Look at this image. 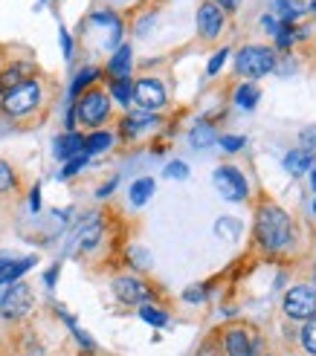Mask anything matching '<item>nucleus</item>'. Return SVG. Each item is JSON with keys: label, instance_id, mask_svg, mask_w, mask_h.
Listing matches in <instances>:
<instances>
[{"label": "nucleus", "instance_id": "nucleus-25", "mask_svg": "<svg viewBox=\"0 0 316 356\" xmlns=\"http://www.w3.org/2000/svg\"><path fill=\"white\" fill-rule=\"evenodd\" d=\"M258 99H261V90H258V87H255L253 81H244V84H238V87H235V104H238V108L253 111Z\"/></svg>", "mask_w": 316, "mask_h": 356}, {"label": "nucleus", "instance_id": "nucleus-17", "mask_svg": "<svg viewBox=\"0 0 316 356\" xmlns=\"http://www.w3.org/2000/svg\"><path fill=\"white\" fill-rule=\"evenodd\" d=\"M116 142V134L108 131V128H99V131H90L84 136V154L87 156H96V154H108Z\"/></svg>", "mask_w": 316, "mask_h": 356}, {"label": "nucleus", "instance_id": "nucleus-10", "mask_svg": "<svg viewBox=\"0 0 316 356\" xmlns=\"http://www.w3.org/2000/svg\"><path fill=\"white\" fill-rule=\"evenodd\" d=\"M223 32H226V12L215 0H200L198 3V38L203 44H215L221 41Z\"/></svg>", "mask_w": 316, "mask_h": 356}, {"label": "nucleus", "instance_id": "nucleus-46", "mask_svg": "<svg viewBox=\"0 0 316 356\" xmlns=\"http://www.w3.org/2000/svg\"><path fill=\"white\" fill-rule=\"evenodd\" d=\"M308 12L313 15V21H316V0H310V3H308Z\"/></svg>", "mask_w": 316, "mask_h": 356}, {"label": "nucleus", "instance_id": "nucleus-6", "mask_svg": "<svg viewBox=\"0 0 316 356\" xmlns=\"http://www.w3.org/2000/svg\"><path fill=\"white\" fill-rule=\"evenodd\" d=\"M131 104H136V111L145 113H160L168 108V87L160 76H139L134 79V96Z\"/></svg>", "mask_w": 316, "mask_h": 356}, {"label": "nucleus", "instance_id": "nucleus-1", "mask_svg": "<svg viewBox=\"0 0 316 356\" xmlns=\"http://www.w3.org/2000/svg\"><path fill=\"white\" fill-rule=\"evenodd\" d=\"M255 243L264 249L267 255H287L296 246V223L287 211L273 203L261 200L255 206Z\"/></svg>", "mask_w": 316, "mask_h": 356}, {"label": "nucleus", "instance_id": "nucleus-28", "mask_svg": "<svg viewBox=\"0 0 316 356\" xmlns=\"http://www.w3.org/2000/svg\"><path fill=\"white\" fill-rule=\"evenodd\" d=\"M299 342L305 348V353L316 356V316L308 318V322H302V330H299Z\"/></svg>", "mask_w": 316, "mask_h": 356}, {"label": "nucleus", "instance_id": "nucleus-7", "mask_svg": "<svg viewBox=\"0 0 316 356\" xmlns=\"http://www.w3.org/2000/svg\"><path fill=\"white\" fill-rule=\"evenodd\" d=\"M32 310H35V296L26 281H15L0 293V316H3L6 322H12V325L24 322Z\"/></svg>", "mask_w": 316, "mask_h": 356}, {"label": "nucleus", "instance_id": "nucleus-11", "mask_svg": "<svg viewBox=\"0 0 316 356\" xmlns=\"http://www.w3.org/2000/svg\"><path fill=\"white\" fill-rule=\"evenodd\" d=\"M212 183H215V188H218L230 203H244V200L250 197V183H247V177H244L241 168H235V165H218L215 174H212Z\"/></svg>", "mask_w": 316, "mask_h": 356}, {"label": "nucleus", "instance_id": "nucleus-40", "mask_svg": "<svg viewBox=\"0 0 316 356\" xmlns=\"http://www.w3.org/2000/svg\"><path fill=\"white\" fill-rule=\"evenodd\" d=\"M215 3L226 12V17H230V15H235L238 12V6H241V0H215Z\"/></svg>", "mask_w": 316, "mask_h": 356}, {"label": "nucleus", "instance_id": "nucleus-37", "mask_svg": "<svg viewBox=\"0 0 316 356\" xmlns=\"http://www.w3.org/2000/svg\"><path fill=\"white\" fill-rule=\"evenodd\" d=\"M29 211H32V215H38V211H41V186L38 183L29 188Z\"/></svg>", "mask_w": 316, "mask_h": 356}, {"label": "nucleus", "instance_id": "nucleus-32", "mask_svg": "<svg viewBox=\"0 0 316 356\" xmlns=\"http://www.w3.org/2000/svg\"><path fill=\"white\" fill-rule=\"evenodd\" d=\"M218 145L226 154H238L244 145H247V139H244V136H232V134H223V136H218Z\"/></svg>", "mask_w": 316, "mask_h": 356}, {"label": "nucleus", "instance_id": "nucleus-23", "mask_svg": "<svg viewBox=\"0 0 316 356\" xmlns=\"http://www.w3.org/2000/svg\"><path fill=\"white\" fill-rule=\"evenodd\" d=\"M276 6H278V24H287V26H293L308 12V6L302 0H278Z\"/></svg>", "mask_w": 316, "mask_h": 356}, {"label": "nucleus", "instance_id": "nucleus-33", "mask_svg": "<svg viewBox=\"0 0 316 356\" xmlns=\"http://www.w3.org/2000/svg\"><path fill=\"white\" fill-rule=\"evenodd\" d=\"M226 56H230V49L221 47V49L215 52V56L209 58V64H206V76H218V73H221V67L226 64Z\"/></svg>", "mask_w": 316, "mask_h": 356}, {"label": "nucleus", "instance_id": "nucleus-36", "mask_svg": "<svg viewBox=\"0 0 316 356\" xmlns=\"http://www.w3.org/2000/svg\"><path fill=\"white\" fill-rule=\"evenodd\" d=\"M183 298L191 301V305H200V301L206 298V287H203V284H195V287H189V290L183 293Z\"/></svg>", "mask_w": 316, "mask_h": 356}, {"label": "nucleus", "instance_id": "nucleus-22", "mask_svg": "<svg viewBox=\"0 0 316 356\" xmlns=\"http://www.w3.org/2000/svg\"><path fill=\"white\" fill-rule=\"evenodd\" d=\"M189 142H191V148H209V145H215V142H218V131H215V124H209V122H198L195 128L189 131Z\"/></svg>", "mask_w": 316, "mask_h": 356}, {"label": "nucleus", "instance_id": "nucleus-16", "mask_svg": "<svg viewBox=\"0 0 316 356\" xmlns=\"http://www.w3.org/2000/svg\"><path fill=\"white\" fill-rule=\"evenodd\" d=\"M52 145H56V148H52L56 159L67 163V159L84 154V134H81V131H64L61 136H56V142H52Z\"/></svg>", "mask_w": 316, "mask_h": 356}, {"label": "nucleus", "instance_id": "nucleus-26", "mask_svg": "<svg viewBox=\"0 0 316 356\" xmlns=\"http://www.w3.org/2000/svg\"><path fill=\"white\" fill-rule=\"evenodd\" d=\"M154 194V180L151 177H139V180L131 186V203L134 206H145Z\"/></svg>", "mask_w": 316, "mask_h": 356}, {"label": "nucleus", "instance_id": "nucleus-3", "mask_svg": "<svg viewBox=\"0 0 316 356\" xmlns=\"http://www.w3.org/2000/svg\"><path fill=\"white\" fill-rule=\"evenodd\" d=\"M73 108H76L79 128H87V131H99V128H104V124L113 119V102H111L108 90L99 87V84L90 87V90H84L73 102Z\"/></svg>", "mask_w": 316, "mask_h": 356}, {"label": "nucleus", "instance_id": "nucleus-5", "mask_svg": "<svg viewBox=\"0 0 316 356\" xmlns=\"http://www.w3.org/2000/svg\"><path fill=\"white\" fill-rule=\"evenodd\" d=\"M276 49L273 47H261V44H247L238 49L235 56V73L244 79H261L276 70Z\"/></svg>", "mask_w": 316, "mask_h": 356}, {"label": "nucleus", "instance_id": "nucleus-42", "mask_svg": "<svg viewBox=\"0 0 316 356\" xmlns=\"http://www.w3.org/2000/svg\"><path fill=\"white\" fill-rule=\"evenodd\" d=\"M116 186H119V180H116V177H113V180H111V183H104V186H102V188L96 191V197H102V200H104V197H111V191H113Z\"/></svg>", "mask_w": 316, "mask_h": 356}, {"label": "nucleus", "instance_id": "nucleus-15", "mask_svg": "<svg viewBox=\"0 0 316 356\" xmlns=\"http://www.w3.org/2000/svg\"><path fill=\"white\" fill-rule=\"evenodd\" d=\"M131 70H134V52H131L128 44H122V47L113 49V56L108 58V64H104L102 73L108 79H128Z\"/></svg>", "mask_w": 316, "mask_h": 356}, {"label": "nucleus", "instance_id": "nucleus-30", "mask_svg": "<svg viewBox=\"0 0 316 356\" xmlns=\"http://www.w3.org/2000/svg\"><path fill=\"white\" fill-rule=\"evenodd\" d=\"M128 264L134 266V270H151V255L145 252V249L131 246L128 249Z\"/></svg>", "mask_w": 316, "mask_h": 356}, {"label": "nucleus", "instance_id": "nucleus-13", "mask_svg": "<svg viewBox=\"0 0 316 356\" xmlns=\"http://www.w3.org/2000/svg\"><path fill=\"white\" fill-rule=\"evenodd\" d=\"M32 76H38V67H35V61H29V58H17V61L3 64L0 67V96L15 90L17 84H24Z\"/></svg>", "mask_w": 316, "mask_h": 356}, {"label": "nucleus", "instance_id": "nucleus-20", "mask_svg": "<svg viewBox=\"0 0 316 356\" xmlns=\"http://www.w3.org/2000/svg\"><path fill=\"white\" fill-rule=\"evenodd\" d=\"M108 96H111V102L113 104H119V108H131V96H134V79L128 76V79H108Z\"/></svg>", "mask_w": 316, "mask_h": 356}, {"label": "nucleus", "instance_id": "nucleus-50", "mask_svg": "<svg viewBox=\"0 0 316 356\" xmlns=\"http://www.w3.org/2000/svg\"><path fill=\"white\" fill-rule=\"evenodd\" d=\"M41 3H44V0H41Z\"/></svg>", "mask_w": 316, "mask_h": 356}, {"label": "nucleus", "instance_id": "nucleus-21", "mask_svg": "<svg viewBox=\"0 0 316 356\" xmlns=\"http://www.w3.org/2000/svg\"><path fill=\"white\" fill-rule=\"evenodd\" d=\"M17 191H21V177H17V171L9 159H0V200L15 197Z\"/></svg>", "mask_w": 316, "mask_h": 356}, {"label": "nucleus", "instance_id": "nucleus-43", "mask_svg": "<svg viewBox=\"0 0 316 356\" xmlns=\"http://www.w3.org/2000/svg\"><path fill=\"white\" fill-rule=\"evenodd\" d=\"M198 356H221V350H218V348H215L212 342H209V345H206V348H203V350H200Z\"/></svg>", "mask_w": 316, "mask_h": 356}, {"label": "nucleus", "instance_id": "nucleus-12", "mask_svg": "<svg viewBox=\"0 0 316 356\" xmlns=\"http://www.w3.org/2000/svg\"><path fill=\"white\" fill-rule=\"evenodd\" d=\"M160 124V113H145V111H128L125 116L119 119V136L131 142V139H139L143 134L154 131Z\"/></svg>", "mask_w": 316, "mask_h": 356}, {"label": "nucleus", "instance_id": "nucleus-31", "mask_svg": "<svg viewBox=\"0 0 316 356\" xmlns=\"http://www.w3.org/2000/svg\"><path fill=\"white\" fill-rule=\"evenodd\" d=\"M87 163H90V156H87V154H79V156H73V159H67L64 171H61V180H70V177H76Z\"/></svg>", "mask_w": 316, "mask_h": 356}, {"label": "nucleus", "instance_id": "nucleus-29", "mask_svg": "<svg viewBox=\"0 0 316 356\" xmlns=\"http://www.w3.org/2000/svg\"><path fill=\"white\" fill-rule=\"evenodd\" d=\"M273 38H276V47H273V49H290V47L296 44V29L287 26V24H282V26H278V32L273 35Z\"/></svg>", "mask_w": 316, "mask_h": 356}, {"label": "nucleus", "instance_id": "nucleus-27", "mask_svg": "<svg viewBox=\"0 0 316 356\" xmlns=\"http://www.w3.org/2000/svg\"><path fill=\"white\" fill-rule=\"evenodd\" d=\"M139 318L143 322H148L151 327H166L168 325V313L163 307H157V305H139Z\"/></svg>", "mask_w": 316, "mask_h": 356}, {"label": "nucleus", "instance_id": "nucleus-4", "mask_svg": "<svg viewBox=\"0 0 316 356\" xmlns=\"http://www.w3.org/2000/svg\"><path fill=\"white\" fill-rule=\"evenodd\" d=\"M215 348L221 350V356H258L261 333L250 322H230L218 330Z\"/></svg>", "mask_w": 316, "mask_h": 356}, {"label": "nucleus", "instance_id": "nucleus-47", "mask_svg": "<svg viewBox=\"0 0 316 356\" xmlns=\"http://www.w3.org/2000/svg\"><path fill=\"white\" fill-rule=\"evenodd\" d=\"M310 287L316 290V266H313V284H310Z\"/></svg>", "mask_w": 316, "mask_h": 356}, {"label": "nucleus", "instance_id": "nucleus-8", "mask_svg": "<svg viewBox=\"0 0 316 356\" xmlns=\"http://www.w3.org/2000/svg\"><path fill=\"white\" fill-rule=\"evenodd\" d=\"M282 310L290 322H308L316 316V290L310 284H293L282 298Z\"/></svg>", "mask_w": 316, "mask_h": 356}, {"label": "nucleus", "instance_id": "nucleus-19", "mask_svg": "<svg viewBox=\"0 0 316 356\" xmlns=\"http://www.w3.org/2000/svg\"><path fill=\"white\" fill-rule=\"evenodd\" d=\"M102 76H104V73H102V67H84V70H79L76 79H73V84H70V102H76L84 90L96 87Z\"/></svg>", "mask_w": 316, "mask_h": 356}, {"label": "nucleus", "instance_id": "nucleus-34", "mask_svg": "<svg viewBox=\"0 0 316 356\" xmlns=\"http://www.w3.org/2000/svg\"><path fill=\"white\" fill-rule=\"evenodd\" d=\"M299 151L316 156V128H305L302 136H299Z\"/></svg>", "mask_w": 316, "mask_h": 356}, {"label": "nucleus", "instance_id": "nucleus-44", "mask_svg": "<svg viewBox=\"0 0 316 356\" xmlns=\"http://www.w3.org/2000/svg\"><path fill=\"white\" fill-rule=\"evenodd\" d=\"M9 261H15V255H12V252H3V249H0V270H3Z\"/></svg>", "mask_w": 316, "mask_h": 356}, {"label": "nucleus", "instance_id": "nucleus-49", "mask_svg": "<svg viewBox=\"0 0 316 356\" xmlns=\"http://www.w3.org/2000/svg\"><path fill=\"white\" fill-rule=\"evenodd\" d=\"M313 211H316V200H313Z\"/></svg>", "mask_w": 316, "mask_h": 356}, {"label": "nucleus", "instance_id": "nucleus-24", "mask_svg": "<svg viewBox=\"0 0 316 356\" xmlns=\"http://www.w3.org/2000/svg\"><path fill=\"white\" fill-rule=\"evenodd\" d=\"M313 163H316V156H310V154H305V151H299V148H293V151L285 156V168H287L293 177L310 171Z\"/></svg>", "mask_w": 316, "mask_h": 356}, {"label": "nucleus", "instance_id": "nucleus-48", "mask_svg": "<svg viewBox=\"0 0 316 356\" xmlns=\"http://www.w3.org/2000/svg\"><path fill=\"white\" fill-rule=\"evenodd\" d=\"M313 61H316V44H313Z\"/></svg>", "mask_w": 316, "mask_h": 356}, {"label": "nucleus", "instance_id": "nucleus-38", "mask_svg": "<svg viewBox=\"0 0 316 356\" xmlns=\"http://www.w3.org/2000/svg\"><path fill=\"white\" fill-rule=\"evenodd\" d=\"M61 49H64V58L73 61V38H70L67 29H61Z\"/></svg>", "mask_w": 316, "mask_h": 356}, {"label": "nucleus", "instance_id": "nucleus-18", "mask_svg": "<svg viewBox=\"0 0 316 356\" xmlns=\"http://www.w3.org/2000/svg\"><path fill=\"white\" fill-rule=\"evenodd\" d=\"M35 264H38V258H35V255H26V258H15V261H9V264L3 266V270H0V287H9V284L21 281V275H26Z\"/></svg>", "mask_w": 316, "mask_h": 356}, {"label": "nucleus", "instance_id": "nucleus-2", "mask_svg": "<svg viewBox=\"0 0 316 356\" xmlns=\"http://www.w3.org/2000/svg\"><path fill=\"white\" fill-rule=\"evenodd\" d=\"M49 104V84L41 76H32L15 90L0 96V113L12 122H35L47 113Z\"/></svg>", "mask_w": 316, "mask_h": 356}, {"label": "nucleus", "instance_id": "nucleus-45", "mask_svg": "<svg viewBox=\"0 0 316 356\" xmlns=\"http://www.w3.org/2000/svg\"><path fill=\"white\" fill-rule=\"evenodd\" d=\"M310 168H313V171H310V186H313V191H316V163H313Z\"/></svg>", "mask_w": 316, "mask_h": 356}, {"label": "nucleus", "instance_id": "nucleus-14", "mask_svg": "<svg viewBox=\"0 0 316 356\" xmlns=\"http://www.w3.org/2000/svg\"><path fill=\"white\" fill-rule=\"evenodd\" d=\"M93 220L90 223H84L79 229V235H76V252L79 255H93L96 249L104 243V223L99 220L102 215H90Z\"/></svg>", "mask_w": 316, "mask_h": 356}, {"label": "nucleus", "instance_id": "nucleus-35", "mask_svg": "<svg viewBox=\"0 0 316 356\" xmlns=\"http://www.w3.org/2000/svg\"><path fill=\"white\" fill-rule=\"evenodd\" d=\"M166 177L168 180H189V165L180 163V159H174V163L166 165Z\"/></svg>", "mask_w": 316, "mask_h": 356}, {"label": "nucleus", "instance_id": "nucleus-39", "mask_svg": "<svg viewBox=\"0 0 316 356\" xmlns=\"http://www.w3.org/2000/svg\"><path fill=\"white\" fill-rule=\"evenodd\" d=\"M58 273H61V264H52L49 270L44 273V281H47V287H56V281H58Z\"/></svg>", "mask_w": 316, "mask_h": 356}, {"label": "nucleus", "instance_id": "nucleus-9", "mask_svg": "<svg viewBox=\"0 0 316 356\" xmlns=\"http://www.w3.org/2000/svg\"><path fill=\"white\" fill-rule=\"evenodd\" d=\"M113 296L119 305H128V307H139V305H151L154 301V290L148 287V281L145 278H139V275H116L113 278Z\"/></svg>", "mask_w": 316, "mask_h": 356}, {"label": "nucleus", "instance_id": "nucleus-41", "mask_svg": "<svg viewBox=\"0 0 316 356\" xmlns=\"http://www.w3.org/2000/svg\"><path fill=\"white\" fill-rule=\"evenodd\" d=\"M261 26H264L270 35H276V32H278V26H282V24H278V17H273V15H264V17H261Z\"/></svg>", "mask_w": 316, "mask_h": 356}]
</instances>
